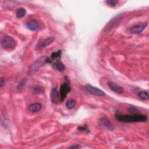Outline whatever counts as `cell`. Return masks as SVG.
I'll return each mask as SVG.
<instances>
[{
  "label": "cell",
  "mask_w": 149,
  "mask_h": 149,
  "mask_svg": "<svg viewBox=\"0 0 149 149\" xmlns=\"http://www.w3.org/2000/svg\"><path fill=\"white\" fill-rule=\"evenodd\" d=\"M116 119L124 123H133V122H144L147 121V118L146 115L139 114L132 115H120L118 112L115 113Z\"/></svg>",
  "instance_id": "obj_1"
},
{
  "label": "cell",
  "mask_w": 149,
  "mask_h": 149,
  "mask_svg": "<svg viewBox=\"0 0 149 149\" xmlns=\"http://www.w3.org/2000/svg\"><path fill=\"white\" fill-rule=\"evenodd\" d=\"M124 16H125V13H122L113 17L105 26L103 29V31L108 32L111 30H112L113 29L115 28L119 24V23L123 19Z\"/></svg>",
  "instance_id": "obj_2"
},
{
  "label": "cell",
  "mask_w": 149,
  "mask_h": 149,
  "mask_svg": "<svg viewBox=\"0 0 149 149\" xmlns=\"http://www.w3.org/2000/svg\"><path fill=\"white\" fill-rule=\"evenodd\" d=\"M48 58L47 56H44L36 60L34 63H32L31 66L29 68V74L31 75L35 73L42 66H43L45 63H48Z\"/></svg>",
  "instance_id": "obj_3"
},
{
  "label": "cell",
  "mask_w": 149,
  "mask_h": 149,
  "mask_svg": "<svg viewBox=\"0 0 149 149\" xmlns=\"http://www.w3.org/2000/svg\"><path fill=\"white\" fill-rule=\"evenodd\" d=\"M1 46L4 49H12L16 46V41L12 37L5 36L1 40Z\"/></svg>",
  "instance_id": "obj_4"
},
{
  "label": "cell",
  "mask_w": 149,
  "mask_h": 149,
  "mask_svg": "<svg viewBox=\"0 0 149 149\" xmlns=\"http://www.w3.org/2000/svg\"><path fill=\"white\" fill-rule=\"evenodd\" d=\"M70 90H71V88L69 82H65L62 84V85L61 86L60 91H59V97L61 101H63L65 99L68 93L70 92Z\"/></svg>",
  "instance_id": "obj_5"
},
{
  "label": "cell",
  "mask_w": 149,
  "mask_h": 149,
  "mask_svg": "<svg viewBox=\"0 0 149 149\" xmlns=\"http://www.w3.org/2000/svg\"><path fill=\"white\" fill-rule=\"evenodd\" d=\"M86 90L90 92V93L95 95H98V96H104L105 95V93L104 91H103L102 90H101V89L97 88L95 87L92 86L90 84H87L86 86Z\"/></svg>",
  "instance_id": "obj_6"
},
{
  "label": "cell",
  "mask_w": 149,
  "mask_h": 149,
  "mask_svg": "<svg viewBox=\"0 0 149 149\" xmlns=\"http://www.w3.org/2000/svg\"><path fill=\"white\" fill-rule=\"evenodd\" d=\"M55 40V38L54 37H49L48 38L44 39L40 42H39L36 46V50H40L42 48H44L45 47L49 45L50 44H51Z\"/></svg>",
  "instance_id": "obj_7"
},
{
  "label": "cell",
  "mask_w": 149,
  "mask_h": 149,
  "mask_svg": "<svg viewBox=\"0 0 149 149\" xmlns=\"http://www.w3.org/2000/svg\"><path fill=\"white\" fill-rule=\"evenodd\" d=\"M99 123H100V125L101 126L105 127L106 129H108V130H109L111 131L113 130V129L115 128L114 126L111 122V121L108 119H107V118H106L105 117L101 118L99 120Z\"/></svg>",
  "instance_id": "obj_8"
},
{
  "label": "cell",
  "mask_w": 149,
  "mask_h": 149,
  "mask_svg": "<svg viewBox=\"0 0 149 149\" xmlns=\"http://www.w3.org/2000/svg\"><path fill=\"white\" fill-rule=\"evenodd\" d=\"M50 100L51 102L55 104H57L60 101V97L59 93L56 88H52L50 93Z\"/></svg>",
  "instance_id": "obj_9"
},
{
  "label": "cell",
  "mask_w": 149,
  "mask_h": 149,
  "mask_svg": "<svg viewBox=\"0 0 149 149\" xmlns=\"http://www.w3.org/2000/svg\"><path fill=\"white\" fill-rule=\"evenodd\" d=\"M108 86L109 88L115 93L118 94H122L124 91V89L122 87L120 86L119 85L116 84L113 81H109L108 83Z\"/></svg>",
  "instance_id": "obj_10"
},
{
  "label": "cell",
  "mask_w": 149,
  "mask_h": 149,
  "mask_svg": "<svg viewBox=\"0 0 149 149\" xmlns=\"http://www.w3.org/2000/svg\"><path fill=\"white\" fill-rule=\"evenodd\" d=\"M26 26L28 28V29H29L31 31H34L38 29L39 24L37 20L33 19V20H30L28 21L26 23Z\"/></svg>",
  "instance_id": "obj_11"
},
{
  "label": "cell",
  "mask_w": 149,
  "mask_h": 149,
  "mask_svg": "<svg viewBox=\"0 0 149 149\" xmlns=\"http://www.w3.org/2000/svg\"><path fill=\"white\" fill-rule=\"evenodd\" d=\"M146 26H147V24L145 23H141L138 25H136L130 29V31L133 33H136V34L140 33L144 30Z\"/></svg>",
  "instance_id": "obj_12"
},
{
  "label": "cell",
  "mask_w": 149,
  "mask_h": 149,
  "mask_svg": "<svg viewBox=\"0 0 149 149\" xmlns=\"http://www.w3.org/2000/svg\"><path fill=\"white\" fill-rule=\"evenodd\" d=\"M42 105L40 103L38 102H36V103H33V104H31L28 108H29V111L30 112L32 113H35L37 112H38L41 109Z\"/></svg>",
  "instance_id": "obj_13"
},
{
  "label": "cell",
  "mask_w": 149,
  "mask_h": 149,
  "mask_svg": "<svg viewBox=\"0 0 149 149\" xmlns=\"http://www.w3.org/2000/svg\"><path fill=\"white\" fill-rule=\"evenodd\" d=\"M61 50H59L58 51L56 52H52V54L51 55V57L50 58H48V63H51L52 62V61L55 59H59L61 58Z\"/></svg>",
  "instance_id": "obj_14"
},
{
  "label": "cell",
  "mask_w": 149,
  "mask_h": 149,
  "mask_svg": "<svg viewBox=\"0 0 149 149\" xmlns=\"http://www.w3.org/2000/svg\"><path fill=\"white\" fill-rule=\"evenodd\" d=\"M26 82H27V79H26V78H24V79H23L18 83V85L17 86V91L18 92H21L24 89L26 84Z\"/></svg>",
  "instance_id": "obj_15"
},
{
  "label": "cell",
  "mask_w": 149,
  "mask_h": 149,
  "mask_svg": "<svg viewBox=\"0 0 149 149\" xmlns=\"http://www.w3.org/2000/svg\"><path fill=\"white\" fill-rule=\"evenodd\" d=\"M26 10L23 8H20L17 9L16 12V16L18 19H21L23 17L26 15Z\"/></svg>",
  "instance_id": "obj_16"
},
{
  "label": "cell",
  "mask_w": 149,
  "mask_h": 149,
  "mask_svg": "<svg viewBox=\"0 0 149 149\" xmlns=\"http://www.w3.org/2000/svg\"><path fill=\"white\" fill-rule=\"evenodd\" d=\"M33 91L36 94H42L44 93L45 89L41 86H34L32 87Z\"/></svg>",
  "instance_id": "obj_17"
},
{
  "label": "cell",
  "mask_w": 149,
  "mask_h": 149,
  "mask_svg": "<svg viewBox=\"0 0 149 149\" xmlns=\"http://www.w3.org/2000/svg\"><path fill=\"white\" fill-rule=\"evenodd\" d=\"M76 105V101L74 99H70L68 100L66 102V107L67 108L71 109H73Z\"/></svg>",
  "instance_id": "obj_18"
},
{
  "label": "cell",
  "mask_w": 149,
  "mask_h": 149,
  "mask_svg": "<svg viewBox=\"0 0 149 149\" xmlns=\"http://www.w3.org/2000/svg\"><path fill=\"white\" fill-rule=\"evenodd\" d=\"M54 67L59 72H63L65 69L64 65L60 61H57L56 62H55L54 63Z\"/></svg>",
  "instance_id": "obj_19"
},
{
  "label": "cell",
  "mask_w": 149,
  "mask_h": 149,
  "mask_svg": "<svg viewBox=\"0 0 149 149\" xmlns=\"http://www.w3.org/2000/svg\"><path fill=\"white\" fill-rule=\"evenodd\" d=\"M137 96L140 99L143 100H147L149 98V95H148V93L147 91H142L139 92L137 94Z\"/></svg>",
  "instance_id": "obj_20"
},
{
  "label": "cell",
  "mask_w": 149,
  "mask_h": 149,
  "mask_svg": "<svg viewBox=\"0 0 149 149\" xmlns=\"http://www.w3.org/2000/svg\"><path fill=\"white\" fill-rule=\"evenodd\" d=\"M118 1H116V0H108V1H105V2L110 6L111 7H113L115 6H116V5L118 3Z\"/></svg>",
  "instance_id": "obj_21"
},
{
  "label": "cell",
  "mask_w": 149,
  "mask_h": 149,
  "mask_svg": "<svg viewBox=\"0 0 149 149\" xmlns=\"http://www.w3.org/2000/svg\"><path fill=\"white\" fill-rule=\"evenodd\" d=\"M128 111L131 113V114H137L138 113V110L134 107H129L128 108Z\"/></svg>",
  "instance_id": "obj_22"
},
{
  "label": "cell",
  "mask_w": 149,
  "mask_h": 149,
  "mask_svg": "<svg viewBox=\"0 0 149 149\" xmlns=\"http://www.w3.org/2000/svg\"><path fill=\"white\" fill-rule=\"evenodd\" d=\"M8 82V79L5 77H2L0 79V86L1 87H2L4 86Z\"/></svg>",
  "instance_id": "obj_23"
},
{
  "label": "cell",
  "mask_w": 149,
  "mask_h": 149,
  "mask_svg": "<svg viewBox=\"0 0 149 149\" xmlns=\"http://www.w3.org/2000/svg\"><path fill=\"white\" fill-rule=\"evenodd\" d=\"M77 129L80 131H88V129L86 126H80L77 127Z\"/></svg>",
  "instance_id": "obj_24"
},
{
  "label": "cell",
  "mask_w": 149,
  "mask_h": 149,
  "mask_svg": "<svg viewBox=\"0 0 149 149\" xmlns=\"http://www.w3.org/2000/svg\"><path fill=\"white\" fill-rule=\"evenodd\" d=\"M80 147L77 145H75V146H69V147H68V148H79Z\"/></svg>",
  "instance_id": "obj_25"
}]
</instances>
